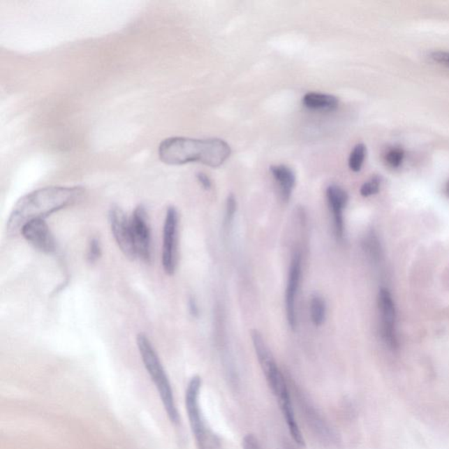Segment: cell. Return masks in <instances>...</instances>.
<instances>
[{
	"label": "cell",
	"mask_w": 449,
	"mask_h": 449,
	"mask_svg": "<svg viewBox=\"0 0 449 449\" xmlns=\"http://www.w3.org/2000/svg\"><path fill=\"white\" fill-rule=\"evenodd\" d=\"M84 194L81 187L49 186L27 193L13 207L6 224L9 236L20 234L23 226L32 219H43L71 207Z\"/></svg>",
	"instance_id": "1"
},
{
	"label": "cell",
	"mask_w": 449,
	"mask_h": 449,
	"mask_svg": "<svg viewBox=\"0 0 449 449\" xmlns=\"http://www.w3.org/2000/svg\"><path fill=\"white\" fill-rule=\"evenodd\" d=\"M160 160L168 165L200 163L218 168L229 159L231 147L221 139H191L171 137L163 140L159 149Z\"/></svg>",
	"instance_id": "2"
},
{
	"label": "cell",
	"mask_w": 449,
	"mask_h": 449,
	"mask_svg": "<svg viewBox=\"0 0 449 449\" xmlns=\"http://www.w3.org/2000/svg\"><path fill=\"white\" fill-rule=\"evenodd\" d=\"M136 342L144 367L156 385L168 418L171 423L179 424L180 416L175 402L172 387L156 349L144 334L137 336Z\"/></svg>",
	"instance_id": "3"
},
{
	"label": "cell",
	"mask_w": 449,
	"mask_h": 449,
	"mask_svg": "<svg viewBox=\"0 0 449 449\" xmlns=\"http://www.w3.org/2000/svg\"><path fill=\"white\" fill-rule=\"evenodd\" d=\"M202 379L194 376L185 390V408L198 449H223L221 438L208 426L202 411L200 397Z\"/></svg>",
	"instance_id": "4"
},
{
	"label": "cell",
	"mask_w": 449,
	"mask_h": 449,
	"mask_svg": "<svg viewBox=\"0 0 449 449\" xmlns=\"http://www.w3.org/2000/svg\"><path fill=\"white\" fill-rule=\"evenodd\" d=\"M178 212L174 207H168L163 225L162 265L168 275L176 272L178 255Z\"/></svg>",
	"instance_id": "5"
},
{
	"label": "cell",
	"mask_w": 449,
	"mask_h": 449,
	"mask_svg": "<svg viewBox=\"0 0 449 449\" xmlns=\"http://www.w3.org/2000/svg\"><path fill=\"white\" fill-rule=\"evenodd\" d=\"M109 222L119 249L128 258H137L131 221L126 217L125 212L118 207H112L109 212Z\"/></svg>",
	"instance_id": "6"
},
{
	"label": "cell",
	"mask_w": 449,
	"mask_h": 449,
	"mask_svg": "<svg viewBox=\"0 0 449 449\" xmlns=\"http://www.w3.org/2000/svg\"><path fill=\"white\" fill-rule=\"evenodd\" d=\"M130 221L137 257H140L144 262L149 263L152 257V232L145 207L142 205L137 207Z\"/></svg>",
	"instance_id": "7"
},
{
	"label": "cell",
	"mask_w": 449,
	"mask_h": 449,
	"mask_svg": "<svg viewBox=\"0 0 449 449\" xmlns=\"http://www.w3.org/2000/svg\"><path fill=\"white\" fill-rule=\"evenodd\" d=\"M20 235L34 248L50 253L57 249V242L43 219H32L23 226Z\"/></svg>",
	"instance_id": "8"
},
{
	"label": "cell",
	"mask_w": 449,
	"mask_h": 449,
	"mask_svg": "<svg viewBox=\"0 0 449 449\" xmlns=\"http://www.w3.org/2000/svg\"><path fill=\"white\" fill-rule=\"evenodd\" d=\"M302 274V257L295 253L291 259L286 288V307L288 323L291 329L297 327L296 297Z\"/></svg>",
	"instance_id": "9"
},
{
	"label": "cell",
	"mask_w": 449,
	"mask_h": 449,
	"mask_svg": "<svg viewBox=\"0 0 449 449\" xmlns=\"http://www.w3.org/2000/svg\"><path fill=\"white\" fill-rule=\"evenodd\" d=\"M327 198L332 215L336 237L341 239L344 235V210L347 207V191L338 185L332 184L327 188Z\"/></svg>",
	"instance_id": "10"
},
{
	"label": "cell",
	"mask_w": 449,
	"mask_h": 449,
	"mask_svg": "<svg viewBox=\"0 0 449 449\" xmlns=\"http://www.w3.org/2000/svg\"><path fill=\"white\" fill-rule=\"evenodd\" d=\"M296 396L297 401L300 402V406L302 409L304 419H307V422L309 425L311 429L316 432L318 437L321 436V438H324L327 441L329 440L332 434L327 424H325V420L322 419L316 409L308 402L307 397L304 399V396L298 397L297 393Z\"/></svg>",
	"instance_id": "11"
},
{
	"label": "cell",
	"mask_w": 449,
	"mask_h": 449,
	"mask_svg": "<svg viewBox=\"0 0 449 449\" xmlns=\"http://www.w3.org/2000/svg\"><path fill=\"white\" fill-rule=\"evenodd\" d=\"M378 307L382 317V332H392L396 321V307L392 294L386 288H381L378 294Z\"/></svg>",
	"instance_id": "12"
},
{
	"label": "cell",
	"mask_w": 449,
	"mask_h": 449,
	"mask_svg": "<svg viewBox=\"0 0 449 449\" xmlns=\"http://www.w3.org/2000/svg\"><path fill=\"white\" fill-rule=\"evenodd\" d=\"M272 176L279 184L281 196L284 201H289L296 184V175L290 167L274 165L270 167Z\"/></svg>",
	"instance_id": "13"
},
{
	"label": "cell",
	"mask_w": 449,
	"mask_h": 449,
	"mask_svg": "<svg viewBox=\"0 0 449 449\" xmlns=\"http://www.w3.org/2000/svg\"><path fill=\"white\" fill-rule=\"evenodd\" d=\"M304 106L314 111H332L338 108L339 99L335 96L318 92H308L302 99Z\"/></svg>",
	"instance_id": "14"
},
{
	"label": "cell",
	"mask_w": 449,
	"mask_h": 449,
	"mask_svg": "<svg viewBox=\"0 0 449 449\" xmlns=\"http://www.w3.org/2000/svg\"><path fill=\"white\" fill-rule=\"evenodd\" d=\"M310 314L311 321L316 325L321 327L324 324L325 320V303L323 297L320 295L315 294L310 301Z\"/></svg>",
	"instance_id": "15"
},
{
	"label": "cell",
	"mask_w": 449,
	"mask_h": 449,
	"mask_svg": "<svg viewBox=\"0 0 449 449\" xmlns=\"http://www.w3.org/2000/svg\"><path fill=\"white\" fill-rule=\"evenodd\" d=\"M367 155V147L363 143H359L353 149L348 159V166L354 172L362 170Z\"/></svg>",
	"instance_id": "16"
},
{
	"label": "cell",
	"mask_w": 449,
	"mask_h": 449,
	"mask_svg": "<svg viewBox=\"0 0 449 449\" xmlns=\"http://www.w3.org/2000/svg\"><path fill=\"white\" fill-rule=\"evenodd\" d=\"M404 156H406V152H404L402 147H393L387 150L385 155V161L387 165L393 168V169H397V168L402 165Z\"/></svg>",
	"instance_id": "17"
},
{
	"label": "cell",
	"mask_w": 449,
	"mask_h": 449,
	"mask_svg": "<svg viewBox=\"0 0 449 449\" xmlns=\"http://www.w3.org/2000/svg\"><path fill=\"white\" fill-rule=\"evenodd\" d=\"M381 177L374 176L362 185L361 189H360V193H361L362 197L365 198L378 194L380 191V186H381Z\"/></svg>",
	"instance_id": "18"
},
{
	"label": "cell",
	"mask_w": 449,
	"mask_h": 449,
	"mask_svg": "<svg viewBox=\"0 0 449 449\" xmlns=\"http://www.w3.org/2000/svg\"><path fill=\"white\" fill-rule=\"evenodd\" d=\"M102 255L101 243L98 238L91 240L89 243L87 259L90 263H94L101 258Z\"/></svg>",
	"instance_id": "19"
},
{
	"label": "cell",
	"mask_w": 449,
	"mask_h": 449,
	"mask_svg": "<svg viewBox=\"0 0 449 449\" xmlns=\"http://www.w3.org/2000/svg\"><path fill=\"white\" fill-rule=\"evenodd\" d=\"M237 210V202L234 195H229L227 200V205H226V223L228 224L233 221L235 214Z\"/></svg>",
	"instance_id": "20"
},
{
	"label": "cell",
	"mask_w": 449,
	"mask_h": 449,
	"mask_svg": "<svg viewBox=\"0 0 449 449\" xmlns=\"http://www.w3.org/2000/svg\"><path fill=\"white\" fill-rule=\"evenodd\" d=\"M429 58L434 63L445 65L449 67V52L448 51H433L429 54Z\"/></svg>",
	"instance_id": "21"
},
{
	"label": "cell",
	"mask_w": 449,
	"mask_h": 449,
	"mask_svg": "<svg viewBox=\"0 0 449 449\" xmlns=\"http://www.w3.org/2000/svg\"><path fill=\"white\" fill-rule=\"evenodd\" d=\"M242 449H263L258 439L252 434L245 435L242 440Z\"/></svg>",
	"instance_id": "22"
},
{
	"label": "cell",
	"mask_w": 449,
	"mask_h": 449,
	"mask_svg": "<svg viewBox=\"0 0 449 449\" xmlns=\"http://www.w3.org/2000/svg\"><path fill=\"white\" fill-rule=\"evenodd\" d=\"M197 178L198 182H200V184L202 185V187H203L205 190L211 189L212 181L210 179V177H209L207 174L202 172L198 173L197 175Z\"/></svg>",
	"instance_id": "23"
},
{
	"label": "cell",
	"mask_w": 449,
	"mask_h": 449,
	"mask_svg": "<svg viewBox=\"0 0 449 449\" xmlns=\"http://www.w3.org/2000/svg\"><path fill=\"white\" fill-rule=\"evenodd\" d=\"M188 307H189V311L191 316L197 318L198 315H200V309H198L197 301L195 300L194 297H190Z\"/></svg>",
	"instance_id": "24"
},
{
	"label": "cell",
	"mask_w": 449,
	"mask_h": 449,
	"mask_svg": "<svg viewBox=\"0 0 449 449\" xmlns=\"http://www.w3.org/2000/svg\"><path fill=\"white\" fill-rule=\"evenodd\" d=\"M448 190H449V184H448Z\"/></svg>",
	"instance_id": "25"
}]
</instances>
